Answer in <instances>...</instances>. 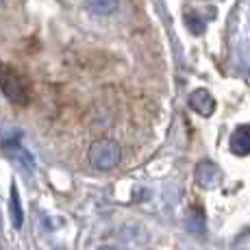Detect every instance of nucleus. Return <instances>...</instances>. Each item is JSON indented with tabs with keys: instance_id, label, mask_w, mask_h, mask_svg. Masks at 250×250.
I'll return each mask as SVG.
<instances>
[{
	"instance_id": "nucleus-9",
	"label": "nucleus",
	"mask_w": 250,
	"mask_h": 250,
	"mask_svg": "<svg viewBox=\"0 0 250 250\" xmlns=\"http://www.w3.org/2000/svg\"><path fill=\"white\" fill-rule=\"evenodd\" d=\"M187 26L191 28V33H196V35H200L203 33V26H205V22L200 20L196 13H191V16H187Z\"/></svg>"
},
{
	"instance_id": "nucleus-8",
	"label": "nucleus",
	"mask_w": 250,
	"mask_h": 250,
	"mask_svg": "<svg viewBox=\"0 0 250 250\" xmlns=\"http://www.w3.org/2000/svg\"><path fill=\"white\" fill-rule=\"evenodd\" d=\"M215 179H218V170H215L213 163H209V161L200 163L198 170H196V181L203 187H211L215 183Z\"/></svg>"
},
{
	"instance_id": "nucleus-2",
	"label": "nucleus",
	"mask_w": 250,
	"mask_h": 250,
	"mask_svg": "<svg viewBox=\"0 0 250 250\" xmlns=\"http://www.w3.org/2000/svg\"><path fill=\"white\" fill-rule=\"evenodd\" d=\"M0 91H2L13 104L28 103V89H26V85H24V81L20 79V74L2 63H0Z\"/></svg>"
},
{
	"instance_id": "nucleus-10",
	"label": "nucleus",
	"mask_w": 250,
	"mask_h": 250,
	"mask_svg": "<svg viewBox=\"0 0 250 250\" xmlns=\"http://www.w3.org/2000/svg\"><path fill=\"white\" fill-rule=\"evenodd\" d=\"M98 250H115V248H111V246H103V248H98Z\"/></svg>"
},
{
	"instance_id": "nucleus-7",
	"label": "nucleus",
	"mask_w": 250,
	"mask_h": 250,
	"mask_svg": "<svg viewBox=\"0 0 250 250\" xmlns=\"http://www.w3.org/2000/svg\"><path fill=\"white\" fill-rule=\"evenodd\" d=\"M120 0H85V7L96 16H111L118 9Z\"/></svg>"
},
{
	"instance_id": "nucleus-6",
	"label": "nucleus",
	"mask_w": 250,
	"mask_h": 250,
	"mask_svg": "<svg viewBox=\"0 0 250 250\" xmlns=\"http://www.w3.org/2000/svg\"><path fill=\"white\" fill-rule=\"evenodd\" d=\"M9 215H11V224L13 229H22L24 224V213H22V203H20V194L18 187H11V200H9Z\"/></svg>"
},
{
	"instance_id": "nucleus-1",
	"label": "nucleus",
	"mask_w": 250,
	"mask_h": 250,
	"mask_svg": "<svg viewBox=\"0 0 250 250\" xmlns=\"http://www.w3.org/2000/svg\"><path fill=\"white\" fill-rule=\"evenodd\" d=\"M122 159V148L113 139H98L89 148V161L96 170H111Z\"/></svg>"
},
{
	"instance_id": "nucleus-5",
	"label": "nucleus",
	"mask_w": 250,
	"mask_h": 250,
	"mask_svg": "<svg viewBox=\"0 0 250 250\" xmlns=\"http://www.w3.org/2000/svg\"><path fill=\"white\" fill-rule=\"evenodd\" d=\"M230 148L237 155H250V126H242L230 137Z\"/></svg>"
},
{
	"instance_id": "nucleus-3",
	"label": "nucleus",
	"mask_w": 250,
	"mask_h": 250,
	"mask_svg": "<svg viewBox=\"0 0 250 250\" xmlns=\"http://www.w3.org/2000/svg\"><path fill=\"white\" fill-rule=\"evenodd\" d=\"M4 150H7L9 159L16 161L24 170H33V167H35V161H33L31 152H28L26 148H22V144H20V133H18L16 137H11L9 142H4Z\"/></svg>"
},
{
	"instance_id": "nucleus-4",
	"label": "nucleus",
	"mask_w": 250,
	"mask_h": 250,
	"mask_svg": "<svg viewBox=\"0 0 250 250\" xmlns=\"http://www.w3.org/2000/svg\"><path fill=\"white\" fill-rule=\"evenodd\" d=\"M189 107L200 115H211L215 109V100L207 89H196L194 94L189 96Z\"/></svg>"
}]
</instances>
